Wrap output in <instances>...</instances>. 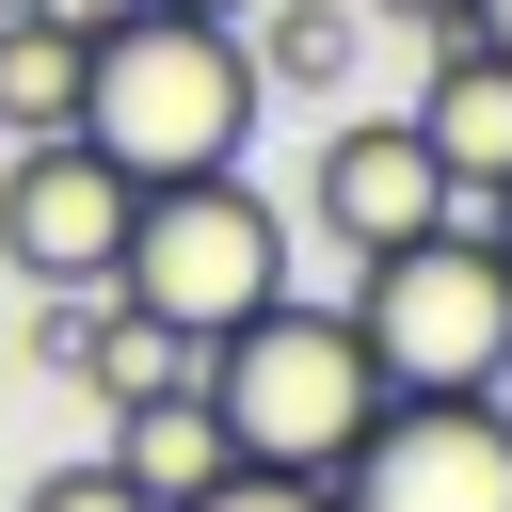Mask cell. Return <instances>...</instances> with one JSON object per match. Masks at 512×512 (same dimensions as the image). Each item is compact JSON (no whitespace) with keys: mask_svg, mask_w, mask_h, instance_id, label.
<instances>
[{"mask_svg":"<svg viewBox=\"0 0 512 512\" xmlns=\"http://www.w3.org/2000/svg\"><path fill=\"white\" fill-rule=\"evenodd\" d=\"M80 144H96L128 192H160V176H240V144H256V48H240V16H176V0L112 16V32L80 48Z\"/></svg>","mask_w":512,"mask_h":512,"instance_id":"1","label":"cell"},{"mask_svg":"<svg viewBox=\"0 0 512 512\" xmlns=\"http://www.w3.org/2000/svg\"><path fill=\"white\" fill-rule=\"evenodd\" d=\"M192 384H208L224 448H240V464H288V480H336L352 432L384 416V368H368L352 304H304V288H272L256 320H224V336L192 352Z\"/></svg>","mask_w":512,"mask_h":512,"instance_id":"2","label":"cell"},{"mask_svg":"<svg viewBox=\"0 0 512 512\" xmlns=\"http://www.w3.org/2000/svg\"><path fill=\"white\" fill-rule=\"evenodd\" d=\"M352 336H368L384 400H496L512 384V272L480 240V208H448L400 256H352Z\"/></svg>","mask_w":512,"mask_h":512,"instance_id":"3","label":"cell"},{"mask_svg":"<svg viewBox=\"0 0 512 512\" xmlns=\"http://www.w3.org/2000/svg\"><path fill=\"white\" fill-rule=\"evenodd\" d=\"M288 288V208L256 176H160L128 208V256H112V304H144L176 352H208L224 320H256Z\"/></svg>","mask_w":512,"mask_h":512,"instance_id":"4","label":"cell"},{"mask_svg":"<svg viewBox=\"0 0 512 512\" xmlns=\"http://www.w3.org/2000/svg\"><path fill=\"white\" fill-rule=\"evenodd\" d=\"M320 496L336 512H512V400H384Z\"/></svg>","mask_w":512,"mask_h":512,"instance_id":"5","label":"cell"},{"mask_svg":"<svg viewBox=\"0 0 512 512\" xmlns=\"http://www.w3.org/2000/svg\"><path fill=\"white\" fill-rule=\"evenodd\" d=\"M128 208H144V192H128L80 128H48V144L0 160V272H16V288H112Z\"/></svg>","mask_w":512,"mask_h":512,"instance_id":"6","label":"cell"},{"mask_svg":"<svg viewBox=\"0 0 512 512\" xmlns=\"http://www.w3.org/2000/svg\"><path fill=\"white\" fill-rule=\"evenodd\" d=\"M320 240L336 256H400V240H432L464 192H448V160L416 144V112H336V144H320Z\"/></svg>","mask_w":512,"mask_h":512,"instance_id":"7","label":"cell"},{"mask_svg":"<svg viewBox=\"0 0 512 512\" xmlns=\"http://www.w3.org/2000/svg\"><path fill=\"white\" fill-rule=\"evenodd\" d=\"M416 144L448 160V192L480 208L496 176H512V48H480V32H432V80H416Z\"/></svg>","mask_w":512,"mask_h":512,"instance_id":"8","label":"cell"},{"mask_svg":"<svg viewBox=\"0 0 512 512\" xmlns=\"http://www.w3.org/2000/svg\"><path fill=\"white\" fill-rule=\"evenodd\" d=\"M112 464L144 480V512H176V496H208L240 448H224V416H208V384L176 368V384H144V400H112Z\"/></svg>","mask_w":512,"mask_h":512,"instance_id":"9","label":"cell"},{"mask_svg":"<svg viewBox=\"0 0 512 512\" xmlns=\"http://www.w3.org/2000/svg\"><path fill=\"white\" fill-rule=\"evenodd\" d=\"M240 48H256V96H352L368 16L352 0H272V16H240Z\"/></svg>","mask_w":512,"mask_h":512,"instance_id":"10","label":"cell"},{"mask_svg":"<svg viewBox=\"0 0 512 512\" xmlns=\"http://www.w3.org/2000/svg\"><path fill=\"white\" fill-rule=\"evenodd\" d=\"M48 128H80V32L0 16V144H48Z\"/></svg>","mask_w":512,"mask_h":512,"instance_id":"11","label":"cell"},{"mask_svg":"<svg viewBox=\"0 0 512 512\" xmlns=\"http://www.w3.org/2000/svg\"><path fill=\"white\" fill-rule=\"evenodd\" d=\"M16 512H144V480H128L112 448H80V464H48V480H32Z\"/></svg>","mask_w":512,"mask_h":512,"instance_id":"12","label":"cell"},{"mask_svg":"<svg viewBox=\"0 0 512 512\" xmlns=\"http://www.w3.org/2000/svg\"><path fill=\"white\" fill-rule=\"evenodd\" d=\"M176 512H336L320 480H288V464H224L208 496H176Z\"/></svg>","mask_w":512,"mask_h":512,"instance_id":"13","label":"cell"},{"mask_svg":"<svg viewBox=\"0 0 512 512\" xmlns=\"http://www.w3.org/2000/svg\"><path fill=\"white\" fill-rule=\"evenodd\" d=\"M352 16H368V32H416V48H432V32H464V0H352Z\"/></svg>","mask_w":512,"mask_h":512,"instance_id":"14","label":"cell"},{"mask_svg":"<svg viewBox=\"0 0 512 512\" xmlns=\"http://www.w3.org/2000/svg\"><path fill=\"white\" fill-rule=\"evenodd\" d=\"M16 16H48V32H80V48H96V32H112V16H144V0H16Z\"/></svg>","mask_w":512,"mask_h":512,"instance_id":"15","label":"cell"},{"mask_svg":"<svg viewBox=\"0 0 512 512\" xmlns=\"http://www.w3.org/2000/svg\"><path fill=\"white\" fill-rule=\"evenodd\" d=\"M480 240H496V272H512V176H496V192H480Z\"/></svg>","mask_w":512,"mask_h":512,"instance_id":"16","label":"cell"},{"mask_svg":"<svg viewBox=\"0 0 512 512\" xmlns=\"http://www.w3.org/2000/svg\"><path fill=\"white\" fill-rule=\"evenodd\" d=\"M464 32H480V48H512V0H464Z\"/></svg>","mask_w":512,"mask_h":512,"instance_id":"17","label":"cell"},{"mask_svg":"<svg viewBox=\"0 0 512 512\" xmlns=\"http://www.w3.org/2000/svg\"><path fill=\"white\" fill-rule=\"evenodd\" d=\"M176 16H256V0H176Z\"/></svg>","mask_w":512,"mask_h":512,"instance_id":"18","label":"cell"},{"mask_svg":"<svg viewBox=\"0 0 512 512\" xmlns=\"http://www.w3.org/2000/svg\"><path fill=\"white\" fill-rule=\"evenodd\" d=\"M0 16H16V0H0Z\"/></svg>","mask_w":512,"mask_h":512,"instance_id":"19","label":"cell"}]
</instances>
